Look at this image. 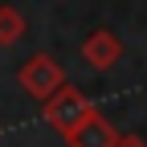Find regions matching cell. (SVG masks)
<instances>
[{"instance_id": "4", "label": "cell", "mask_w": 147, "mask_h": 147, "mask_svg": "<svg viewBox=\"0 0 147 147\" xmlns=\"http://www.w3.org/2000/svg\"><path fill=\"white\" fill-rule=\"evenodd\" d=\"M119 139H123V135L94 110L82 127H74V131L65 135V147H119Z\"/></svg>"}, {"instance_id": "1", "label": "cell", "mask_w": 147, "mask_h": 147, "mask_svg": "<svg viewBox=\"0 0 147 147\" xmlns=\"http://www.w3.org/2000/svg\"><path fill=\"white\" fill-rule=\"evenodd\" d=\"M41 110H45V123L49 127H57L61 135H69L74 127H82L90 115H94V102H90L78 86H61L53 98H45Z\"/></svg>"}, {"instance_id": "3", "label": "cell", "mask_w": 147, "mask_h": 147, "mask_svg": "<svg viewBox=\"0 0 147 147\" xmlns=\"http://www.w3.org/2000/svg\"><path fill=\"white\" fill-rule=\"evenodd\" d=\"M82 57H86L90 69H98V74L115 69V65L123 61V41H119V33H115V29H94V33L82 41Z\"/></svg>"}, {"instance_id": "2", "label": "cell", "mask_w": 147, "mask_h": 147, "mask_svg": "<svg viewBox=\"0 0 147 147\" xmlns=\"http://www.w3.org/2000/svg\"><path fill=\"white\" fill-rule=\"evenodd\" d=\"M21 86L29 90L37 102H45V98H53L65 86V74H61V65L53 61L49 53H33V57L21 65Z\"/></svg>"}, {"instance_id": "6", "label": "cell", "mask_w": 147, "mask_h": 147, "mask_svg": "<svg viewBox=\"0 0 147 147\" xmlns=\"http://www.w3.org/2000/svg\"><path fill=\"white\" fill-rule=\"evenodd\" d=\"M119 147H147V143H143V139H135V135H123V139H119Z\"/></svg>"}, {"instance_id": "5", "label": "cell", "mask_w": 147, "mask_h": 147, "mask_svg": "<svg viewBox=\"0 0 147 147\" xmlns=\"http://www.w3.org/2000/svg\"><path fill=\"white\" fill-rule=\"evenodd\" d=\"M25 16H21V8H12V4H0V45H16V41H21V37H25Z\"/></svg>"}]
</instances>
